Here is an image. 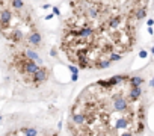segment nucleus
I'll list each match as a JSON object with an SVG mask.
<instances>
[{
    "instance_id": "obj_4",
    "label": "nucleus",
    "mask_w": 154,
    "mask_h": 136,
    "mask_svg": "<svg viewBox=\"0 0 154 136\" xmlns=\"http://www.w3.org/2000/svg\"><path fill=\"white\" fill-rule=\"evenodd\" d=\"M2 136H59V135L54 133V132H50V130H38L35 127H18V129L8 130Z\"/></svg>"
},
{
    "instance_id": "obj_2",
    "label": "nucleus",
    "mask_w": 154,
    "mask_h": 136,
    "mask_svg": "<svg viewBox=\"0 0 154 136\" xmlns=\"http://www.w3.org/2000/svg\"><path fill=\"white\" fill-rule=\"evenodd\" d=\"M144 79L120 74L88 85L69 107L68 136H145Z\"/></svg>"
},
{
    "instance_id": "obj_1",
    "label": "nucleus",
    "mask_w": 154,
    "mask_h": 136,
    "mask_svg": "<svg viewBox=\"0 0 154 136\" xmlns=\"http://www.w3.org/2000/svg\"><path fill=\"white\" fill-rule=\"evenodd\" d=\"M61 50L83 70H101L133 50L136 23L147 15L148 0H68Z\"/></svg>"
},
{
    "instance_id": "obj_3",
    "label": "nucleus",
    "mask_w": 154,
    "mask_h": 136,
    "mask_svg": "<svg viewBox=\"0 0 154 136\" xmlns=\"http://www.w3.org/2000/svg\"><path fill=\"white\" fill-rule=\"evenodd\" d=\"M8 67L23 85L29 88L44 85L51 74L50 68L41 64V58L36 51L24 46H11Z\"/></svg>"
}]
</instances>
